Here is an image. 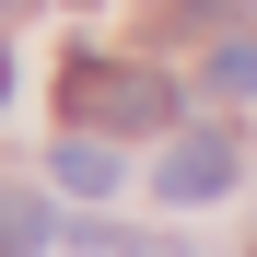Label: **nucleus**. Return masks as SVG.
<instances>
[{"instance_id": "nucleus-1", "label": "nucleus", "mask_w": 257, "mask_h": 257, "mask_svg": "<svg viewBox=\"0 0 257 257\" xmlns=\"http://www.w3.org/2000/svg\"><path fill=\"white\" fill-rule=\"evenodd\" d=\"M59 105L94 117V128H176V82L164 70H117V59H70L59 70Z\"/></svg>"}, {"instance_id": "nucleus-2", "label": "nucleus", "mask_w": 257, "mask_h": 257, "mask_svg": "<svg viewBox=\"0 0 257 257\" xmlns=\"http://www.w3.org/2000/svg\"><path fill=\"white\" fill-rule=\"evenodd\" d=\"M152 187L176 199V210L222 199V187H234V141H222V128H176V141H164V176H152Z\"/></svg>"}, {"instance_id": "nucleus-3", "label": "nucleus", "mask_w": 257, "mask_h": 257, "mask_svg": "<svg viewBox=\"0 0 257 257\" xmlns=\"http://www.w3.org/2000/svg\"><path fill=\"white\" fill-rule=\"evenodd\" d=\"M47 176H59L70 199H105V187H117V152H105V141H59V152H47Z\"/></svg>"}, {"instance_id": "nucleus-4", "label": "nucleus", "mask_w": 257, "mask_h": 257, "mask_svg": "<svg viewBox=\"0 0 257 257\" xmlns=\"http://www.w3.org/2000/svg\"><path fill=\"white\" fill-rule=\"evenodd\" d=\"M35 245H47V210L35 199H0V257H35Z\"/></svg>"}, {"instance_id": "nucleus-5", "label": "nucleus", "mask_w": 257, "mask_h": 257, "mask_svg": "<svg viewBox=\"0 0 257 257\" xmlns=\"http://www.w3.org/2000/svg\"><path fill=\"white\" fill-rule=\"evenodd\" d=\"M210 94H257V35H222V59H210Z\"/></svg>"}, {"instance_id": "nucleus-6", "label": "nucleus", "mask_w": 257, "mask_h": 257, "mask_svg": "<svg viewBox=\"0 0 257 257\" xmlns=\"http://www.w3.org/2000/svg\"><path fill=\"white\" fill-rule=\"evenodd\" d=\"M245 12V0H164V24H176V35H210V24H234Z\"/></svg>"}, {"instance_id": "nucleus-7", "label": "nucleus", "mask_w": 257, "mask_h": 257, "mask_svg": "<svg viewBox=\"0 0 257 257\" xmlns=\"http://www.w3.org/2000/svg\"><path fill=\"white\" fill-rule=\"evenodd\" d=\"M0 94H12V59H0Z\"/></svg>"}]
</instances>
